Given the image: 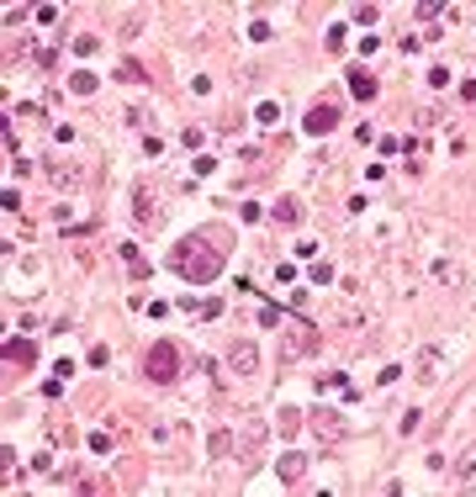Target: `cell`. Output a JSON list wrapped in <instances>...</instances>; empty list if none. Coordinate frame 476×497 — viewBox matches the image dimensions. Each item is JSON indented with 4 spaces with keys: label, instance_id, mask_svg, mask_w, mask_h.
Listing matches in <instances>:
<instances>
[{
    "label": "cell",
    "instance_id": "obj_1",
    "mask_svg": "<svg viewBox=\"0 0 476 497\" xmlns=\"http://www.w3.org/2000/svg\"><path fill=\"white\" fill-rule=\"evenodd\" d=\"M207 244H212V233H196V238H185V244L170 254V264L185 275V281H212V275H217L223 249H207Z\"/></svg>",
    "mask_w": 476,
    "mask_h": 497
},
{
    "label": "cell",
    "instance_id": "obj_2",
    "mask_svg": "<svg viewBox=\"0 0 476 497\" xmlns=\"http://www.w3.org/2000/svg\"><path fill=\"white\" fill-rule=\"evenodd\" d=\"M143 375H149V381H175V375H180V349L170 344V339H159V344L149 349V360H143Z\"/></svg>",
    "mask_w": 476,
    "mask_h": 497
},
{
    "label": "cell",
    "instance_id": "obj_3",
    "mask_svg": "<svg viewBox=\"0 0 476 497\" xmlns=\"http://www.w3.org/2000/svg\"><path fill=\"white\" fill-rule=\"evenodd\" d=\"M334 127H339V112H334V106H313V112H307V132L323 138V132H334Z\"/></svg>",
    "mask_w": 476,
    "mask_h": 497
},
{
    "label": "cell",
    "instance_id": "obj_4",
    "mask_svg": "<svg viewBox=\"0 0 476 497\" xmlns=\"http://www.w3.org/2000/svg\"><path fill=\"white\" fill-rule=\"evenodd\" d=\"M233 370H243V375H254V366H260V360H254V344H233Z\"/></svg>",
    "mask_w": 476,
    "mask_h": 497
},
{
    "label": "cell",
    "instance_id": "obj_5",
    "mask_svg": "<svg viewBox=\"0 0 476 497\" xmlns=\"http://www.w3.org/2000/svg\"><path fill=\"white\" fill-rule=\"evenodd\" d=\"M349 90H355L360 101H371V95H376V80H371L365 69H349Z\"/></svg>",
    "mask_w": 476,
    "mask_h": 497
},
{
    "label": "cell",
    "instance_id": "obj_6",
    "mask_svg": "<svg viewBox=\"0 0 476 497\" xmlns=\"http://www.w3.org/2000/svg\"><path fill=\"white\" fill-rule=\"evenodd\" d=\"M318 418V434H323V439H334L339 434V423H334V413H313Z\"/></svg>",
    "mask_w": 476,
    "mask_h": 497
},
{
    "label": "cell",
    "instance_id": "obj_7",
    "mask_svg": "<svg viewBox=\"0 0 476 497\" xmlns=\"http://www.w3.org/2000/svg\"><path fill=\"white\" fill-rule=\"evenodd\" d=\"M296 471H302V455H286V460H281V476L296 481Z\"/></svg>",
    "mask_w": 476,
    "mask_h": 497
},
{
    "label": "cell",
    "instance_id": "obj_8",
    "mask_svg": "<svg viewBox=\"0 0 476 497\" xmlns=\"http://www.w3.org/2000/svg\"><path fill=\"white\" fill-rule=\"evenodd\" d=\"M460 471H476V445L466 450V460H460Z\"/></svg>",
    "mask_w": 476,
    "mask_h": 497
}]
</instances>
